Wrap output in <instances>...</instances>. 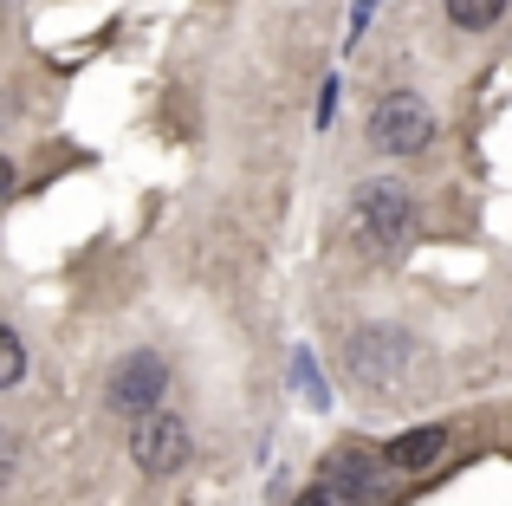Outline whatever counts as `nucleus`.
Returning a JSON list of instances; mask_svg holds the SVG:
<instances>
[{
    "label": "nucleus",
    "instance_id": "ddd939ff",
    "mask_svg": "<svg viewBox=\"0 0 512 506\" xmlns=\"http://www.w3.org/2000/svg\"><path fill=\"white\" fill-rule=\"evenodd\" d=\"M370 7H376V0H357V20H363V13H370Z\"/></svg>",
    "mask_w": 512,
    "mask_h": 506
},
{
    "label": "nucleus",
    "instance_id": "9b49d317",
    "mask_svg": "<svg viewBox=\"0 0 512 506\" xmlns=\"http://www.w3.org/2000/svg\"><path fill=\"white\" fill-rule=\"evenodd\" d=\"M13 468H20V442L0 429V487H7V474H13Z\"/></svg>",
    "mask_w": 512,
    "mask_h": 506
},
{
    "label": "nucleus",
    "instance_id": "9d476101",
    "mask_svg": "<svg viewBox=\"0 0 512 506\" xmlns=\"http://www.w3.org/2000/svg\"><path fill=\"white\" fill-rule=\"evenodd\" d=\"M292 506H357V500H350V494H344V487H331V481H325V474H318V481H312V487H305V494H299V500H292Z\"/></svg>",
    "mask_w": 512,
    "mask_h": 506
},
{
    "label": "nucleus",
    "instance_id": "f257e3e1",
    "mask_svg": "<svg viewBox=\"0 0 512 506\" xmlns=\"http://www.w3.org/2000/svg\"><path fill=\"white\" fill-rule=\"evenodd\" d=\"M344 370L376 396V403H402L409 383H415V370H422V344H415L409 331H396V325H370V331H357V338L344 344Z\"/></svg>",
    "mask_w": 512,
    "mask_h": 506
},
{
    "label": "nucleus",
    "instance_id": "20e7f679",
    "mask_svg": "<svg viewBox=\"0 0 512 506\" xmlns=\"http://www.w3.org/2000/svg\"><path fill=\"white\" fill-rule=\"evenodd\" d=\"M169 396V364L156 351H130L111 364V377H104V403L117 409V416H150V409H163Z\"/></svg>",
    "mask_w": 512,
    "mask_h": 506
},
{
    "label": "nucleus",
    "instance_id": "f8f14e48",
    "mask_svg": "<svg viewBox=\"0 0 512 506\" xmlns=\"http://www.w3.org/2000/svg\"><path fill=\"white\" fill-rule=\"evenodd\" d=\"M13 189V163H7V156H0V195H7Z\"/></svg>",
    "mask_w": 512,
    "mask_h": 506
},
{
    "label": "nucleus",
    "instance_id": "1a4fd4ad",
    "mask_svg": "<svg viewBox=\"0 0 512 506\" xmlns=\"http://www.w3.org/2000/svg\"><path fill=\"white\" fill-rule=\"evenodd\" d=\"M20 377H26V344L13 325H0V390H13Z\"/></svg>",
    "mask_w": 512,
    "mask_h": 506
},
{
    "label": "nucleus",
    "instance_id": "f03ea898",
    "mask_svg": "<svg viewBox=\"0 0 512 506\" xmlns=\"http://www.w3.org/2000/svg\"><path fill=\"white\" fill-rule=\"evenodd\" d=\"M357 241L370 253H402L415 241V195L402 182H363L357 189Z\"/></svg>",
    "mask_w": 512,
    "mask_h": 506
},
{
    "label": "nucleus",
    "instance_id": "423d86ee",
    "mask_svg": "<svg viewBox=\"0 0 512 506\" xmlns=\"http://www.w3.org/2000/svg\"><path fill=\"white\" fill-rule=\"evenodd\" d=\"M383 461H389V455H383ZM383 461H376L370 448H338V455H331L318 474H325L331 487H344L357 506H370L376 494H383Z\"/></svg>",
    "mask_w": 512,
    "mask_h": 506
},
{
    "label": "nucleus",
    "instance_id": "6e6552de",
    "mask_svg": "<svg viewBox=\"0 0 512 506\" xmlns=\"http://www.w3.org/2000/svg\"><path fill=\"white\" fill-rule=\"evenodd\" d=\"M441 7H448V20L461 26V33H487V26L506 13V0H441Z\"/></svg>",
    "mask_w": 512,
    "mask_h": 506
},
{
    "label": "nucleus",
    "instance_id": "39448f33",
    "mask_svg": "<svg viewBox=\"0 0 512 506\" xmlns=\"http://www.w3.org/2000/svg\"><path fill=\"white\" fill-rule=\"evenodd\" d=\"M188 455H195V442H188V422L175 416V409H150V416H137V429H130V461H137L150 481L182 474Z\"/></svg>",
    "mask_w": 512,
    "mask_h": 506
},
{
    "label": "nucleus",
    "instance_id": "0eeeda50",
    "mask_svg": "<svg viewBox=\"0 0 512 506\" xmlns=\"http://www.w3.org/2000/svg\"><path fill=\"white\" fill-rule=\"evenodd\" d=\"M383 455H389V468L422 474V468H435V461L448 455V429H435V422H428V429H409V435H396Z\"/></svg>",
    "mask_w": 512,
    "mask_h": 506
},
{
    "label": "nucleus",
    "instance_id": "7ed1b4c3",
    "mask_svg": "<svg viewBox=\"0 0 512 506\" xmlns=\"http://www.w3.org/2000/svg\"><path fill=\"white\" fill-rule=\"evenodd\" d=\"M428 137H435V111H428L415 91H389V98H376V111H370V150H383V156H422Z\"/></svg>",
    "mask_w": 512,
    "mask_h": 506
}]
</instances>
